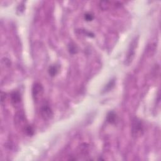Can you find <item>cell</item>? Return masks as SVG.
I'll return each mask as SVG.
<instances>
[{
	"label": "cell",
	"mask_w": 161,
	"mask_h": 161,
	"mask_svg": "<svg viewBox=\"0 0 161 161\" xmlns=\"http://www.w3.org/2000/svg\"><path fill=\"white\" fill-rule=\"evenodd\" d=\"M144 133V127L142 121L138 118L135 117L132 123V134L134 138H139Z\"/></svg>",
	"instance_id": "cell-1"
},
{
	"label": "cell",
	"mask_w": 161,
	"mask_h": 161,
	"mask_svg": "<svg viewBox=\"0 0 161 161\" xmlns=\"http://www.w3.org/2000/svg\"><path fill=\"white\" fill-rule=\"evenodd\" d=\"M44 92V89L42 84L36 83L32 88V97L36 102H38L42 98Z\"/></svg>",
	"instance_id": "cell-2"
},
{
	"label": "cell",
	"mask_w": 161,
	"mask_h": 161,
	"mask_svg": "<svg viewBox=\"0 0 161 161\" xmlns=\"http://www.w3.org/2000/svg\"><path fill=\"white\" fill-rule=\"evenodd\" d=\"M15 125L17 127L20 128V129L23 130V131L26 128V127L28 125L26 122L25 115L24 113L21 111H20L16 113L15 115Z\"/></svg>",
	"instance_id": "cell-3"
},
{
	"label": "cell",
	"mask_w": 161,
	"mask_h": 161,
	"mask_svg": "<svg viewBox=\"0 0 161 161\" xmlns=\"http://www.w3.org/2000/svg\"><path fill=\"white\" fill-rule=\"evenodd\" d=\"M40 115H41L42 118L45 120H50L52 118L53 115H54L53 111H52L51 107L46 102L44 103L42 105V106L40 107Z\"/></svg>",
	"instance_id": "cell-4"
},
{
	"label": "cell",
	"mask_w": 161,
	"mask_h": 161,
	"mask_svg": "<svg viewBox=\"0 0 161 161\" xmlns=\"http://www.w3.org/2000/svg\"><path fill=\"white\" fill-rule=\"evenodd\" d=\"M137 42H138V40L135 38L134 40H132V42L130 45L129 49H128V51L126 59V62L127 64H129L130 62H132V61L134 57V55L135 53V49L137 45Z\"/></svg>",
	"instance_id": "cell-5"
},
{
	"label": "cell",
	"mask_w": 161,
	"mask_h": 161,
	"mask_svg": "<svg viewBox=\"0 0 161 161\" xmlns=\"http://www.w3.org/2000/svg\"><path fill=\"white\" fill-rule=\"evenodd\" d=\"M11 102L13 106L18 105L21 102V95L18 91H14L11 94Z\"/></svg>",
	"instance_id": "cell-6"
},
{
	"label": "cell",
	"mask_w": 161,
	"mask_h": 161,
	"mask_svg": "<svg viewBox=\"0 0 161 161\" xmlns=\"http://www.w3.org/2000/svg\"><path fill=\"white\" fill-rule=\"evenodd\" d=\"M107 120L110 123H115L117 120V116L113 111H110L107 115Z\"/></svg>",
	"instance_id": "cell-7"
},
{
	"label": "cell",
	"mask_w": 161,
	"mask_h": 161,
	"mask_svg": "<svg viewBox=\"0 0 161 161\" xmlns=\"http://www.w3.org/2000/svg\"><path fill=\"white\" fill-rule=\"evenodd\" d=\"M59 72V67L57 65H53L49 69V74L50 76L54 77Z\"/></svg>",
	"instance_id": "cell-8"
},
{
	"label": "cell",
	"mask_w": 161,
	"mask_h": 161,
	"mask_svg": "<svg viewBox=\"0 0 161 161\" xmlns=\"http://www.w3.org/2000/svg\"><path fill=\"white\" fill-rule=\"evenodd\" d=\"M24 132L26 135H28L29 136L33 135L34 134V130L33 127H32L31 125H29L26 127Z\"/></svg>",
	"instance_id": "cell-9"
},
{
	"label": "cell",
	"mask_w": 161,
	"mask_h": 161,
	"mask_svg": "<svg viewBox=\"0 0 161 161\" xmlns=\"http://www.w3.org/2000/svg\"><path fill=\"white\" fill-rule=\"evenodd\" d=\"M68 50L69 52L72 54H74L78 52V47L76 46L75 44H69L68 47Z\"/></svg>",
	"instance_id": "cell-10"
},
{
	"label": "cell",
	"mask_w": 161,
	"mask_h": 161,
	"mask_svg": "<svg viewBox=\"0 0 161 161\" xmlns=\"http://www.w3.org/2000/svg\"><path fill=\"white\" fill-rule=\"evenodd\" d=\"M84 19L87 21H91L94 19V16L92 14H91L90 13H87L84 15Z\"/></svg>",
	"instance_id": "cell-11"
}]
</instances>
